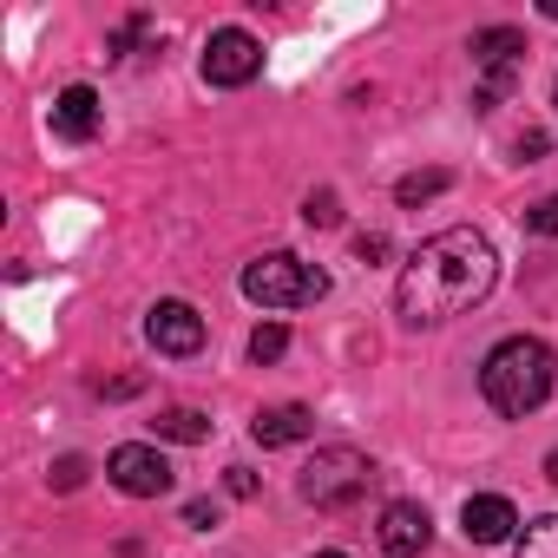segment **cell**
Returning a JSON list of instances; mask_svg holds the SVG:
<instances>
[{
	"label": "cell",
	"instance_id": "obj_1",
	"mask_svg": "<svg viewBox=\"0 0 558 558\" xmlns=\"http://www.w3.org/2000/svg\"><path fill=\"white\" fill-rule=\"evenodd\" d=\"M493 283H499V256H493V243H486L480 230L460 223V230L427 236V243L408 256L401 283H395V310H401L408 329H434V323L466 316L473 303H486Z\"/></svg>",
	"mask_w": 558,
	"mask_h": 558
},
{
	"label": "cell",
	"instance_id": "obj_2",
	"mask_svg": "<svg viewBox=\"0 0 558 558\" xmlns=\"http://www.w3.org/2000/svg\"><path fill=\"white\" fill-rule=\"evenodd\" d=\"M480 395L493 401V414L525 421V414L545 408V395H551V349H545L538 336L499 342V349L486 355V368H480Z\"/></svg>",
	"mask_w": 558,
	"mask_h": 558
},
{
	"label": "cell",
	"instance_id": "obj_3",
	"mask_svg": "<svg viewBox=\"0 0 558 558\" xmlns=\"http://www.w3.org/2000/svg\"><path fill=\"white\" fill-rule=\"evenodd\" d=\"M243 296H250L256 310H310V303L329 296V276H323L316 263L290 256V250H276V256H256V263L243 269Z\"/></svg>",
	"mask_w": 558,
	"mask_h": 558
},
{
	"label": "cell",
	"instance_id": "obj_4",
	"mask_svg": "<svg viewBox=\"0 0 558 558\" xmlns=\"http://www.w3.org/2000/svg\"><path fill=\"white\" fill-rule=\"evenodd\" d=\"M368 453H355V447H323L310 466H303V480H296V493L316 506V512H342V506H355L362 493H368Z\"/></svg>",
	"mask_w": 558,
	"mask_h": 558
},
{
	"label": "cell",
	"instance_id": "obj_5",
	"mask_svg": "<svg viewBox=\"0 0 558 558\" xmlns=\"http://www.w3.org/2000/svg\"><path fill=\"white\" fill-rule=\"evenodd\" d=\"M106 473H112V486L119 493H132V499H165L171 493V460L158 453V447H112V460H106Z\"/></svg>",
	"mask_w": 558,
	"mask_h": 558
},
{
	"label": "cell",
	"instance_id": "obj_6",
	"mask_svg": "<svg viewBox=\"0 0 558 558\" xmlns=\"http://www.w3.org/2000/svg\"><path fill=\"white\" fill-rule=\"evenodd\" d=\"M256 73H263V47H256L243 27L210 34V47H204V80H210V86H250Z\"/></svg>",
	"mask_w": 558,
	"mask_h": 558
},
{
	"label": "cell",
	"instance_id": "obj_7",
	"mask_svg": "<svg viewBox=\"0 0 558 558\" xmlns=\"http://www.w3.org/2000/svg\"><path fill=\"white\" fill-rule=\"evenodd\" d=\"M145 336H151L158 355H197V349H204V316H197L191 303H158V310L145 316Z\"/></svg>",
	"mask_w": 558,
	"mask_h": 558
},
{
	"label": "cell",
	"instance_id": "obj_8",
	"mask_svg": "<svg viewBox=\"0 0 558 558\" xmlns=\"http://www.w3.org/2000/svg\"><path fill=\"white\" fill-rule=\"evenodd\" d=\"M427 538H434V519H427V506H414V499H395V506L381 512V551H388V558H421V551H427Z\"/></svg>",
	"mask_w": 558,
	"mask_h": 558
},
{
	"label": "cell",
	"instance_id": "obj_9",
	"mask_svg": "<svg viewBox=\"0 0 558 558\" xmlns=\"http://www.w3.org/2000/svg\"><path fill=\"white\" fill-rule=\"evenodd\" d=\"M512 525H519V512H512V499H499V493H480V499H466V512H460V532H466L473 545H506Z\"/></svg>",
	"mask_w": 558,
	"mask_h": 558
},
{
	"label": "cell",
	"instance_id": "obj_10",
	"mask_svg": "<svg viewBox=\"0 0 558 558\" xmlns=\"http://www.w3.org/2000/svg\"><path fill=\"white\" fill-rule=\"evenodd\" d=\"M310 427H316V414H310L303 401H276V408H263V414L250 421V434H256L263 447H296V440H310Z\"/></svg>",
	"mask_w": 558,
	"mask_h": 558
},
{
	"label": "cell",
	"instance_id": "obj_11",
	"mask_svg": "<svg viewBox=\"0 0 558 558\" xmlns=\"http://www.w3.org/2000/svg\"><path fill=\"white\" fill-rule=\"evenodd\" d=\"M53 132L73 138V145L99 138V93H93V86H66V93L53 99Z\"/></svg>",
	"mask_w": 558,
	"mask_h": 558
},
{
	"label": "cell",
	"instance_id": "obj_12",
	"mask_svg": "<svg viewBox=\"0 0 558 558\" xmlns=\"http://www.w3.org/2000/svg\"><path fill=\"white\" fill-rule=\"evenodd\" d=\"M519 53H525V34L519 27H486V34H473V60L493 73V66H519Z\"/></svg>",
	"mask_w": 558,
	"mask_h": 558
},
{
	"label": "cell",
	"instance_id": "obj_13",
	"mask_svg": "<svg viewBox=\"0 0 558 558\" xmlns=\"http://www.w3.org/2000/svg\"><path fill=\"white\" fill-rule=\"evenodd\" d=\"M151 434H158V440H178V447H197V440H210V421H204L197 408H165V414L151 421Z\"/></svg>",
	"mask_w": 558,
	"mask_h": 558
},
{
	"label": "cell",
	"instance_id": "obj_14",
	"mask_svg": "<svg viewBox=\"0 0 558 558\" xmlns=\"http://www.w3.org/2000/svg\"><path fill=\"white\" fill-rule=\"evenodd\" d=\"M512 551H519V558H558V512L532 519V525L512 538Z\"/></svg>",
	"mask_w": 558,
	"mask_h": 558
},
{
	"label": "cell",
	"instance_id": "obj_15",
	"mask_svg": "<svg viewBox=\"0 0 558 558\" xmlns=\"http://www.w3.org/2000/svg\"><path fill=\"white\" fill-rule=\"evenodd\" d=\"M447 184H453V178H447V171H408V178H401V184H395V197H401V204H408V210H421V204H427V197H440V191H447Z\"/></svg>",
	"mask_w": 558,
	"mask_h": 558
},
{
	"label": "cell",
	"instance_id": "obj_16",
	"mask_svg": "<svg viewBox=\"0 0 558 558\" xmlns=\"http://www.w3.org/2000/svg\"><path fill=\"white\" fill-rule=\"evenodd\" d=\"M283 349H290V329L283 323H263L256 336H250V362L263 368V362H283Z\"/></svg>",
	"mask_w": 558,
	"mask_h": 558
},
{
	"label": "cell",
	"instance_id": "obj_17",
	"mask_svg": "<svg viewBox=\"0 0 558 558\" xmlns=\"http://www.w3.org/2000/svg\"><path fill=\"white\" fill-rule=\"evenodd\" d=\"M303 217H310L316 230H329V223H342V204H336V191H310V204H303Z\"/></svg>",
	"mask_w": 558,
	"mask_h": 558
},
{
	"label": "cell",
	"instance_id": "obj_18",
	"mask_svg": "<svg viewBox=\"0 0 558 558\" xmlns=\"http://www.w3.org/2000/svg\"><path fill=\"white\" fill-rule=\"evenodd\" d=\"M525 230H532V236H558V191L525 210Z\"/></svg>",
	"mask_w": 558,
	"mask_h": 558
},
{
	"label": "cell",
	"instance_id": "obj_19",
	"mask_svg": "<svg viewBox=\"0 0 558 558\" xmlns=\"http://www.w3.org/2000/svg\"><path fill=\"white\" fill-rule=\"evenodd\" d=\"M80 480H86V460H80V453H66V460L53 466V486H60V493H73Z\"/></svg>",
	"mask_w": 558,
	"mask_h": 558
},
{
	"label": "cell",
	"instance_id": "obj_20",
	"mask_svg": "<svg viewBox=\"0 0 558 558\" xmlns=\"http://www.w3.org/2000/svg\"><path fill=\"white\" fill-rule=\"evenodd\" d=\"M223 493H230V499H256V473H250V466H230V473H223Z\"/></svg>",
	"mask_w": 558,
	"mask_h": 558
},
{
	"label": "cell",
	"instance_id": "obj_21",
	"mask_svg": "<svg viewBox=\"0 0 558 558\" xmlns=\"http://www.w3.org/2000/svg\"><path fill=\"white\" fill-rule=\"evenodd\" d=\"M355 256H362V263H381V256H388V236H381V230L355 236Z\"/></svg>",
	"mask_w": 558,
	"mask_h": 558
},
{
	"label": "cell",
	"instance_id": "obj_22",
	"mask_svg": "<svg viewBox=\"0 0 558 558\" xmlns=\"http://www.w3.org/2000/svg\"><path fill=\"white\" fill-rule=\"evenodd\" d=\"M545 145H551L545 132H519V145H512V151H519V158H545Z\"/></svg>",
	"mask_w": 558,
	"mask_h": 558
},
{
	"label": "cell",
	"instance_id": "obj_23",
	"mask_svg": "<svg viewBox=\"0 0 558 558\" xmlns=\"http://www.w3.org/2000/svg\"><path fill=\"white\" fill-rule=\"evenodd\" d=\"M184 525H217V512H210V499H191V506H184Z\"/></svg>",
	"mask_w": 558,
	"mask_h": 558
},
{
	"label": "cell",
	"instance_id": "obj_24",
	"mask_svg": "<svg viewBox=\"0 0 558 558\" xmlns=\"http://www.w3.org/2000/svg\"><path fill=\"white\" fill-rule=\"evenodd\" d=\"M545 480H551V486H558V447H551V453H545Z\"/></svg>",
	"mask_w": 558,
	"mask_h": 558
},
{
	"label": "cell",
	"instance_id": "obj_25",
	"mask_svg": "<svg viewBox=\"0 0 558 558\" xmlns=\"http://www.w3.org/2000/svg\"><path fill=\"white\" fill-rule=\"evenodd\" d=\"M545 14H551V21H558V0H545Z\"/></svg>",
	"mask_w": 558,
	"mask_h": 558
},
{
	"label": "cell",
	"instance_id": "obj_26",
	"mask_svg": "<svg viewBox=\"0 0 558 558\" xmlns=\"http://www.w3.org/2000/svg\"><path fill=\"white\" fill-rule=\"evenodd\" d=\"M316 558H349V551H316Z\"/></svg>",
	"mask_w": 558,
	"mask_h": 558
}]
</instances>
